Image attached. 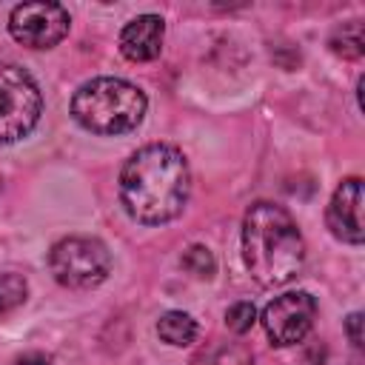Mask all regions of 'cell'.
<instances>
[{
  "label": "cell",
  "instance_id": "cell-11",
  "mask_svg": "<svg viewBox=\"0 0 365 365\" xmlns=\"http://www.w3.org/2000/svg\"><path fill=\"white\" fill-rule=\"evenodd\" d=\"M194 365H254V356L240 342H214L205 351H200Z\"/></svg>",
  "mask_w": 365,
  "mask_h": 365
},
{
  "label": "cell",
  "instance_id": "cell-16",
  "mask_svg": "<svg viewBox=\"0 0 365 365\" xmlns=\"http://www.w3.org/2000/svg\"><path fill=\"white\" fill-rule=\"evenodd\" d=\"M345 328H348V336H351L354 348H362V314H351Z\"/></svg>",
  "mask_w": 365,
  "mask_h": 365
},
{
  "label": "cell",
  "instance_id": "cell-3",
  "mask_svg": "<svg viewBox=\"0 0 365 365\" xmlns=\"http://www.w3.org/2000/svg\"><path fill=\"white\" fill-rule=\"evenodd\" d=\"M145 94L120 77H94L71 97V117L91 134H128L145 117Z\"/></svg>",
  "mask_w": 365,
  "mask_h": 365
},
{
  "label": "cell",
  "instance_id": "cell-2",
  "mask_svg": "<svg viewBox=\"0 0 365 365\" xmlns=\"http://www.w3.org/2000/svg\"><path fill=\"white\" fill-rule=\"evenodd\" d=\"M242 259L262 288L291 282L305 262V242L294 217L274 202H254L242 220Z\"/></svg>",
  "mask_w": 365,
  "mask_h": 365
},
{
  "label": "cell",
  "instance_id": "cell-14",
  "mask_svg": "<svg viewBox=\"0 0 365 365\" xmlns=\"http://www.w3.org/2000/svg\"><path fill=\"white\" fill-rule=\"evenodd\" d=\"M182 268L188 271V274H194L197 279H208V277H214V257H211V251L205 248V245H191L185 254H182Z\"/></svg>",
  "mask_w": 365,
  "mask_h": 365
},
{
  "label": "cell",
  "instance_id": "cell-17",
  "mask_svg": "<svg viewBox=\"0 0 365 365\" xmlns=\"http://www.w3.org/2000/svg\"><path fill=\"white\" fill-rule=\"evenodd\" d=\"M11 365H51V356L40 354V351H29V354H20Z\"/></svg>",
  "mask_w": 365,
  "mask_h": 365
},
{
  "label": "cell",
  "instance_id": "cell-9",
  "mask_svg": "<svg viewBox=\"0 0 365 365\" xmlns=\"http://www.w3.org/2000/svg\"><path fill=\"white\" fill-rule=\"evenodd\" d=\"M165 23L157 14H140L120 31V51L131 63H148L163 51Z\"/></svg>",
  "mask_w": 365,
  "mask_h": 365
},
{
  "label": "cell",
  "instance_id": "cell-13",
  "mask_svg": "<svg viewBox=\"0 0 365 365\" xmlns=\"http://www.w3.org/2000/svg\"><path fill=\"white\" fill-rule=\"evenodd\" d=\"M29 297V285L20 274L14 271H0V319L6 314H11L14 308H20Z\"/></svg>",
  "mask_w": 365,
  "mask_h": 365
},
{
  "label": "cell",
  "instance_id": "cell-5",
  "mask_svg": "<svg viewBox=\"0 0 365 365\" xmlns=\"http://www.w3.org/2000/svg\"><path fill=\"white\" fill-rule=\"evenodd\" d=\"M43 114L37 83L14 63L0 60V143H17L34 131Z\"/></svg>",
  "mask_w": 365,
  "mask_h": 365
},
{
  "label": "cell",
  "instance_id": "cell-15",
  "mask_svg": "<svg viewBox=\"0 0 365 365\" xmlns=\"http://www.w3.org/2000/svg\"><path fill=\"white\" fill-rule=\"evenodd\" d=\"M254 322H257V308H254L251 302H234V305L225 311V325H228L234 334L251 331Z\"/></svg>",
  "mask_w": 365,
  "mask_h": 365
},
{
  "label": "cell",
  "instance_id": "cell-1",
  "mask_svg": "<svg viewBox=\"0 0 365 365\" xmlns=\"http://www.w3.org/2000/svg\"><path fill=\"white\" fill-rule=\"evenodd\" d=\"M191 191L188 160L168 143L137 148L120 171V202L143 225H163L182 214Z\"/></svg>",
  "mask_w": 365,
  "mask_h": 365
},
{
  "label": "cell",
  "instance_id": "cell-7",
  "mask_svg": "<svg viewBox=\"0 0 365 365\" xmlns=\"http://www.w3.org/2000/svg\"><path fill=\"white\" fill-rule=\"evenodd\" d=\"M314 319H317V302L308 291H288L274 302H268L262 311V328L268 339L279 348L302 342Z\"/></svg>",
  "mask_w": 365,
  "mask_h": 365
},
{
  "label": "cell",
  "instance_id": "cell-6",
  "mask_svg": "<svg viewBox=\"0 0 365 365\" xmlns=\"http://www.w3.org/2000/svg\"><path fill=\"white\" fill-rule=\"evenodd\" d=\"M68 26H71L68 11L60 3H46V0L20 3L11 9V17H9L11 37L29 48L57 46L68 34Z\"/></svg>",
  "mask_w": 365,
  "mask_h": 365
},
{
  "label": "cell",
  "instance_id": "cell-10",
  "mask_svg": "<svg viewBox=\"0 0 365 365\" xmlns=\"http://www.w3.org/2000/svg\"><path fill=\"white\" fill-rule=\"evenodd\" d=\"M157 334H160L163 342H168L174 348H182V345H191L197 339V322L185 311H165L157 319Z\"/></svg>",
  "mask_w": 365,
  "mask_h": 365
},
{
  "label": "cell",
  "instance_id": "cell-4",
  "mask_svg": "<svg viewBox=\"0 0 365 365\" xmlns=\"http://www.w3.org/2000/svg\"><path fill=\"white\" fill-rule=\"evenodd\" d=\"M48 268L63 288L88 291L106 282V277L111 274V254L97 237H66L54 242Z\"/></svg>",
  "mask_w": 365,
  "mask_h": 365
},
{
  "label": "cell",
  "instance_id": "cell-12",
  "mask_svg": "<svg viewBox=\"0 0 365 365\" xmlns=\"http://www.w3.org/2000/svg\"><path fill=\"white\" fill-rule=\"evenodd\" d=\"M331 48L348 60H356L362 57L365 51V37H362V23L359 20H351V23H342L334 37H331Z\"/></svg>",
  "mask_w": 365,
  "mask_h": 365
},
{
  "label": "cell",
  "instance_id": "cell-8",
  "mask_svg": "<svg viewBox=\"0 0 365 365\" xmlns=\"http://www.w3.org/2000/svg\"><path fill=\"white\" fill-rule=\"evenodd\" d=\"M328 228L336 240L359 245L365 240V225H362V180L348 177L339 182L328 202Z\"/></svg>",
  "mask_w": 365,
  "mask_h": 365
}]
</instances>
